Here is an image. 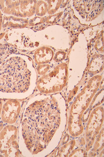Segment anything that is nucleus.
<instances>
[{
	"label": "nucleus",
	"instance_id": "nucleus-6",
	"mask_svg": "<svg viewBox=\"0 0 104 157\" xmlns=\"http://www.w3.org/2000/svg\"><path fill=\"white\" fill-rule=\"evenodd\" d=\"M53 51L49 47H42L37 49L34 53V60L38 64H46L52 60Z\"/></svg>",
	"mask_w": 104,
	"mask_h": 157
},
{
	"label": "nucleus",
	"instance_id": "nucleus-11",
	"mask_svg": "<svg viewBox=\"0 0 104 157\" xmlns=\"http://www.w3.org/2000/svg\"><path fill=\"white\" fill-rule=\"evenodd\" d=\"M5 125L4 123H3L1 121H0V132H1L2 130H3V128H4V127Z\"/></svg>",
	"mask_w": 104,
	"mask_h": 157
},
{
	"label": "nucleus",
	"instance_id": "nucleus-2",
	"mask_svg": "<svg viewBox=\"0 0 104 157\" xmlns=\"http://www.w3.org/2000/svg\"><path fill=\"white\" fill-rule=\"evenodd\" d=\"M3 66L0 75V90L5 93L27 94L36 86V72L29 57L22 55H11ZM31 94V93H30Z\"/></svg>",
	"mask_w": 104,
	"mask_h": 157
},
{
	"label": "nucleus",
	"instance_id": "nucleus-10",
	"mask_svg": "<svg viewBox=\"0 0 104 157\" xmlns=\"http://www.w3.org/2000/svg\"><path fill=\"white\" fill-rule=\"evenodd\" d=\"M3 103H4V100L0 99V121H1V115L2 109L3 108Z\"/></svg>",
	"mask_w": 104,
	"mask_h": 157
},
{
	"label": "nucleus",
	"instance_id": "nucleus-3",
	"mask_svg": "<svg viewBox=\"0 0 104 157\" xmlns=\"http://www.w3.org/2000/svg\"><path fill=\"white\" fill-rule=\"evenodd\" d=\"M18 130L14 124H6L0 132V156L18 157Z\"/></svg>",
	"mask_w": 104,
	"mask_h": 157
},
{
	"label": "nucleus",
	"instance_id": "nucleus-7",
	"mask_svg": "<svg viewBox=\"0 0 104 157\" xmlns=\"http://www.w3.org/2000/svg\"><path fill=\"white\" fill-rule=\"evenodd\" d=\"M29 21L23 18H16L11 16H3V30L8 28L25 27L28 24Z\"/></svg>",
	"mask_w": 104,
	"mask_h": 157
},
{
	"label": "nucleus",
	"instance_id": "nucleus-8",
	"mask_svg": "<svg viewBox=\"0 0 104 157\" xmlns=\"http://www.w3.org/2000/svg\"><path fill=\"white\" fill-rule=\"evenodd\" d=\"M36 6L35 13L36 15L42 17L45 15L48 12V5L45 1H38Z\"/></svg>",
	"mask_w": 104,
	"mask_h": 157
},
{
	"label": "nucleus",
	"instance_id": "nucleus-5",
	"mask_svg": "<svg viewBox=\"0 0 104 157\" xmlns=\"http://www.w3.org/2000/svg\"><path fill=\"white\" fill-rule=\"evenodd\" d=\"M22 102L15 99H8L4 101L1 121L5 124H15L20 117Z\"/></svg>",
	"mask_w": 104,
	"mask_h": 157
},
{
	"label": "nucleus",
	"instance_id": "nucleus-9",
	"mask_svg": "<svg viewBox=\"0 0 104 157\" xmlns=\"http://www.w3.org/2000/svg\"><path fill=\"white\" fill-rule=\"evenodd\" d=\"M3 13L0 10V40H1L2 38L4 36L5 34V33H4V31L2 32V30H3Z\"/></svg>",
	"mask_w": 104,
	"mask_h": 157
},
{
	"label": "nucleus",
	"instance_id": "nucleus-1",
	"mask_svg": "<svg viewBox=\"0 0 104 157\" xmlns=\"http://www.w3.org/2000/svg\"><path fill=\"white\" fill-rule=\"evenodd\" d=\"M60 123L57 104L52 96L37 95L28 102L22 117L21 133L31 155L47 148Z\"/></svg>",
	"mask_w": 104,
	"mask_h": 157
},
{
	"label": "nucleus",
	"instance_id": "nucleus-4",
	"mask_svg": "<svg viewBox=\"0 0 104 157\" xmlns=\"http://www.w3.org/2000/svg\"><path fill=\"white\" fill-rule=\"evenodd\" d=\"M0 1V10L5 15L19 17V9L20 17H29L34 15L37 1Z\"/></svg>",
	"mask_w": 104,
	"mask_h": 157
}]
</instances>
